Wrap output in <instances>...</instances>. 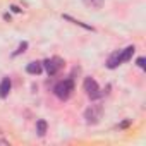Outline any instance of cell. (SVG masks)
Returning a JSON list of instances; mask_svg holds the SVG:
<instances>
[{
    "instance_id": "cell-7",
    "label": "cell",
    "mask_w": 146,
    "mask_h": 146,
    "mask_svg": "<svg viewBox=\"0 0 146 146\" xmlns=\"http://www.w3.org/2000/svg\"><path fill=\"white\" fill-rule=\"evenodd\" d=\"M41 70H43V64L41 62H29L26 65V72H28V74H31V76L41 74Z\"/></svg>"
},
{
    "instance_id": "cell-5",
    "label": "cell",
    "mask_w": 146,
    "mask_h": 146,
    "mask_svg": "<svg viewBox=\"0 0 146 146\" xmlns=\"http://www.w3.org/2000/svg\"><path fill=\"white\" fill-rule=\"evenodd\" d=\"M11 90H12V81H11V78H4L2 81H0V98H7L9 96V93H11Z\"/></svg>"
},
{
    "instance_id": "cell-14",
    "label": "cell",
    "mask_w": 146,
    "mask_h": 146,
    "mask_svg": "<svg viewBox=\"0 0 146 146\" xmlns=\"http://www.w3.org/2000/svg\"><path fill=\"white\" fill-rule=\"evenodd\" d=\"M11 9H12V12H21L23 9H19L17 5H11Z\"/></svg>"
},
{
    "instance_id": "cell-12",
    "label": "cell",
    "mask_w": 146,
    "mask_h": 146,
    "mask_svg": "<svg viewBox=\"0 0 146 146\" xmlns=\"http://www.w3.org/2000/svg\"><path fill=\"white\" fill-rule=\"evenodd\" d=\"M26 50H28V41H21L19 46H17V50L12 52V57H17V55H21V53H24Z\"/></svg>"
},
{
    "instance_id": "cell-3",
    "label": "cell",
    "mask_w": 146,
    "mask_h": 146,
    "mask_svg": "<svg viewBox=\"0 0 146 146\" xmlns=\"http://www.w3.org/2000/svg\"><path fill=\"white\" fill-rule=\"evenodd\" d=\"M43 64V69L46 70V74L48 76H55L57 72L64 67V60L60 57H52V58H46L41 62Z\"/></svg>"
},
{
    "instance_id": "cell-6",
    "label": "cell",
    "mask_w": 146,
    "mask_h": 146,
    "mask_svg": "<svg viewBox=\"0 0 146 146\" xmlns=\"http://www.w3.org/2000/svg\"><path fill=\"white\" fill-rule=\"evenodd\" d=\"M122 62H120V50H115V52H112L110 55H108V58H107V67L108 69H115V67H119Z\"/></svg>"
},
{
    "instance_id": "cell-8",
    "label": "cell",
    "mask_w": 146,
    "mask_h": 146,
    "mask_svg": "<svg viewBox=\"0 0 146 146\" xmlns=\"http://www.w3.org/2000/svg\"><path fill=\"white\" fill-rule=\"evenodd\" d=\"M134 52H136V46H134V45H129L127 48L120 50V62H129V60L132 58Z\"/></svg>"
},
{
    "instance_id": "cell-11",
    "label": "cell",
    "mask_w": 146,
    "mask_h": 146,
    "mask_svg": "<svg viewBox=\"0 0 146 146\" xmlns=\"http://www.w3.org/2000/svg\"><path fill=\"white\" fill-rule=\"evenodd\" d=\"M83 4L86 7H90V9H102L105 0H83Z\"/></svg>"
},
{
    "instance_id": "cell-13",
    "label": "cell",
    "mask_w": 146,
    "mask_h": 146,
    "mask_svg": "<svg viewBox=\"0 0 146 146\" xmlns=\"http://www.w3.org/2000/svg\"><path fill=\"white\" fill-rule=\"evenodd\" d=\"M144 62H146V58H144V57H139V58L136 60L137 67H141V69H146V64H144Z\"/></svg>"
},
{
    "instance_id": "cell-10",
    "label": "cell",
    "mask_w": 146,
    "mask_h": 146,
    "mask_svg": "<svg viewBox=\"0 0 146 146\" xmlns=\"http://www.w3.org/2000/svg\"><path fill=\"white\" fill-rule=\"evenodd\" d=\"M46 129H48V124H46V120L40 119V120L36 122V132H38V136H40V137H43V136L46 134Z\"/></svg>"
},
{
    "instance_id": "cell-4",
    "label": "cell",
    "mask_w": 146,
    "mask_h": 146,
    "mask_svg": "<svg viewBox=\"0 0 146 146\" xmlns=\"http://www.w3.org/2000/svg\"><path fill=\"white\" fill-rule=\"evenodd\" d=\"M84 119H86V122L91 124V125L98 124L100 119H102V107H95V105H91L90 108H86V110H84Z\"/></svg>"
},
{
    "instance_id": "cell-2",
    "label": "cell",
    "mask_w": 146,
    "mask_h": 146,
    "mask_svg": "<svg viewBox=\"0 0 146 146\" xmlns=\"http://www.w3.org/2000/svg\"><path fill=\"white\" fill-rule=\"evenodd\" d=\"M83 88H84L86 96H88L90 100H100V98L103 96V91L100 90L98 83H96L93 78H86L84 83H83Z\"/></svg>"
},
{
    "instance_id": "cell-15",
    "label": "cell",
    "mask_w": 146,
    "mask_h": 146,
    "mask_svg": "<svg viewBox=\"0 0 146 146\" xmlns=\"http://www.w3.org/2000/svg\"><path fill=\"white\" fill-rule=\"evenodd\" d=\"M129 124H131V120H125V122H122V124H120V127H122V129H124V127H127V125H129Z\"/></svg>"
},
{
    "instance_id": "cell-9",
    "label": "cell",
    "mask_w": 146,
    "mask_h": 146,
    "mask_svg": "<svg viewBox=\"0 0 146 146\" xmlns=\"http://www.w3.org/2000/svg\"><path fill=\"white\" fill-rule=\"evenodd\" d=\"M62 17H64L65 21H70L72 24H76V26H81V28L88 29V31H95V28H93V26H88V24H84V23H81V21H78V19H74V17H70V16H67V14H64Z\"/></svg>"
},
{
    "instance_id": "cell-1",
    "label": "cell",
    "mask_w": 146,
    "mask_h": 146,
    "mask_svg": "<svg viewBox=\"0 0 146 146\" xmlns=\"http://www.w3.org/2000/svg\"><path fill=\"white\" fill-rule=\"evenodd\" d=\"M72 91H74V81H72V78L62 79V81H58V83L53 86V93H55V96H57L58 100H62V102L69 100L70 95H72Z\"/></svg>"
},
{
    "instance_id": "cell-16",
    "label": "cell",
    "mask_w": 146,
    "mask_h": 146,
    "mask_svg": "<svg viewBox=\"0 0 146 146\" xmlns=\"http://www.w3.org/2000/svg\"><path fill=\"white\" fill-rule=\"evenodd\" d=\"M4 19L5 21H11V14H4Z\"/></svg>"
}]
</instances>
